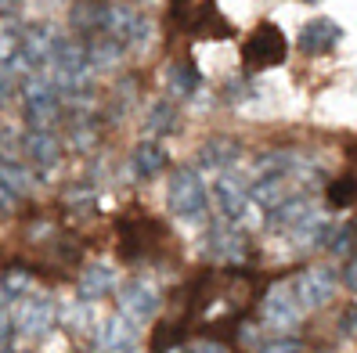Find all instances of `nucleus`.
Masks as SVG:
<instances>
[{"mask_svg":"<svg viewBox=\"0 0 357 353\" xmlns=\"http://www.w3.org/2000/svg\"><path fill=\"white\" fill-rule=\"evenodd\" d=\"M112 288H116V271L112 267H105V263H91L87 271H83L79 278V299H105V296H112Z\"/></svg>","mask_w":357,"mask_h":353,"instance_id":"17","label":"nucleus"},{"mask_svg":"<svg viewBox=\"0 0 357 353\" xmlns=\"http://www.w3.org/2000/svg\"><path fill=\"white\" fill-rule=\"evenodd\" d=\"M257 350H264V353H300V350H303V343H300L296 336H285V331H282L278 339H271V343H260Z\"/></svg>","mask_w":357,"mask_h":353,"instance_id":"30","label":"nucleus"},{"mask_svg":"<svg viewBox=\"0 0 357 353\" xmlns=\"http://www.w3.org/2000/svg\"><path fill=\"white\" fill-rule=\"evenodd\" d=\"M94 137H98V130H94V123H91V119H87V123H83V119L73 123L69 141H73V148H76V152H87L91 144H94Z\"/></svg>","mask_w":357,"mask_h":353,"instance_id":"29","label":"nucleus"},{"mask_svg":"<svg viewBox=\"0 0 357 353\" xmlns=\"http://www.w3.org/2000/svg\"><path fill=\"white\" fill-rule=\"evenodd\" d=\"M343 331H347V336H357V306H350L347 310V317H343V324H340Z\"/></svg>","mask_w":357,"mask_h":353,"instance_id":"35","label":"nucleus"},{"mask_svg":"<svg viewBox=\"0 0 357 353\" xmlns=\"http://www.w3.org/2000/svg\"><path fill=\"white\" fill-rule=\"evenodd\" d=\"M354 242H357V235H354V227H332L328 231V242H325V249L328 253H335V256H350L354 253Z\"/></svg>","mask_w":357,"mask_h":353,"instance_id":"28","label":"nucleus"},{"mask_svg":"<svg viewBox=\"0 0 357 353\" xmlns=\"http://www.w3.org/2000/svg\"><path fill=\"white\" fill-rule=\"evenodd\" d=\"M105 15H109V4L105 0H79L73 8L69 22L79 33H105Z\"/></svg>","mask_w":357,"mask_h":353,"instance_id":"18","label":"nucleus"},{"mask_svg":"<svg viewBox=\"0 0 357 353\" xmlns=\"http://www.w3.org/2000/svg\"><path fill=\"white\" fill-rule=\"evenodd\" d=\"M152 4H155V0H152Z\"/></svg>","mask_w":357,"mask_h":353,"instance_id":"41","label":"nucleus"},{"mask_svg":"<svg viewBox=\"0 0 357 353\" xmlns=\"http://www.w3.org/2000/svg\"><path fill=\"white\" fill-rule=\"evenodd\" d=\"M116 299H119V310L134 321H144V317H155L159 314V292L149 285V281H127L123 288H116Z\"/></svg>","mask_w":357,"mask_h":353,"instance_id":"10","label":"nucleus"},{"mask_svg":"<svg viewBox=\"0 0 357 353\" xmlns=\"http://www.w3.org/2000/svg\"><path fill=\"white\" fill-rule=\"evenodd\" d=\"M58 321V310H54V299L51 296H22V303H18V331L29 339H44L47 331L54 328Z\"/></svg>","mask_w":357,"mask_h":353,"instance_id":"7","label":"nucleus"},{"mask_svg":"<svg viewBox=\"0 0 357 353\" xmlns=\"http://www.w3.org/2000/svg\"><path fill=\"white\" fill-rule=\"evenodd\" d=\"M238 159H242L238 141H224V137L202 144V152H199V166H202V170H213V173L231 170V166H235Z\"/></svg>","mask_w":357,"mask_h":353,"instance_id":"16","label":"nucleus"},{"mask_svg":"<svg viewBox=\"0 0 357 353\" xmlns=\"http://www.w3.org/2000/svg\"><path fill=\"white\" fill-rule=\"evenodd\" d=\"M289 54V44H285V36L278 26H271L264 22L253 36L245 40V47H242V61H245V69L249 72H264V69H275L282 65Z\"/></svg>","mask_w":357,"mask_h":353,"instance_id":"2","label":"nucleus"},{"mask_svg":"<svg viewBox=\"0 0 357 353\" xmlns=\"http://www.w3.org/2000/svg\"><path fill=\"white\" fill-rule=\"evenodd\" d=\"M134 324H137V321H134V317H127V314L109 317V321H105V328H101L98 346H101V350H116V353L137 350V328H134Z\"/></svg>","mask_w":357,"mask_h":353,"instance_id":"15","label":"nucleus"},{"mask_svg":"<svg viewBox=\"0 0 357 353\" xmlns=\"http://www.w3.org/2000/svg\"><path fill=\"white\" fill-rule=\"evenodd\" d=\"M22 101H26V119L33 127H51L61 112V91L54 79H44L40 72H33L22 87Z\"/></svg>","mask_w":357,"mask_h":353,"instance_id":"4","label":"nucleus"},{"mask_svg":"<svg viewBox=\"0 0 357 353\" xmlns=\"http://www.w3.org/2000/svg\"><path fill=\"white\" fill-rule=\"evenodd\" d=\"M105 33L116 36L123 47H144L152 40V22L137 8L109 4V15H105Z\"/></svg>","mask_w":357,"mask_h":353,"instance_id":"6","label":"nucleus"},{"mask_svg":"<svg viewBox=\"0 0 357 353\" xmlns=\"http://www.w3.org/2000/svg\"><path fill=\"white\" fill-rule=\"evenodd\" d=\"M340 36H343L340 22H332V18H314V22H307L303 33H300V47L307 54H325L340 44Z\"/></svg>","mask_w":357,"mask_h":353,"instance_id":"14","label":"nucleus"},{"mask_svg":"<svg viewBox=\"0 0 357 353\" xmlns=\"http://www.w3.org/2000/svg\"><path fill=\"white\" fill-rule=\"evenodd\" d=\"M155 238H159V235H155L152 223H123V242H119V249H123V256H127V260H137Z\"/></svg>","mask_w":357,"mask_h":353,"instance_id":"21","label":"nucleus"},{"mask_svg":"<svg viewBox=\"0 0 357 353\" xmlns=\"http://www.w3.org/2000/svg\"><path fill=\"white\" fill-rule=\"evenodd\" d=\"M91 51V65H94V72H109V69H116L119 65V54H123V44L116 36H98L94 44L87 47Z\"/></svg>","mask_w":357,"mask_h":353,"instance_id":"23","label":"nucleus"},{"mask_svg":"<svg viewBox=\"0 0 357 353\" xmlns=\"http://www.w3.org/2000/svg\"><path fill=\"white\" fill-rule=\"evenodd\" d=\"M22 152L33 159V166L51 170V166H58V159H61V144H58V137L47 127H33L26 134V141H22Z\"/></svg>","mask_w":357,"mask_h":353,"instance_id":"13","label":"nucleus"},{"mask_svg":"<svg viewBox=\"0 0 357 353\" xmlns=\"http://www.w3.org/2000/svg\"><path fill=\"white\" fill-rule=\"evenodd\" d=\"M177 130V112L170 101H155V105L149 109V116H144V134L152 137H162V134H174Z\"/></svg>","mask_w":357,"mask_h":353,"instance_id":"24","label":"nucleus"},{"mask_svg":"<svg viewBox=\"0 0 357 353\" xmlns=\"http://www.w3.org/2000/svg\"><path fill=\"white\" fill-rule=\"evenodd\" d=\"M69 328L73 331H87L91 328V306H87V299H83V306L69 310Z\"/></svg>","mask_w":357,"mask_h":353,"instance_id":"31","label":"nucleus"},{"mask_svg":"<svg viewBox=\"0 0 357 353\" xmlns=\"http://www.w3.org/2000/svg\"><path fill=\"white\" fill-rule=\"evenodd\" d=\"M206 249H209V256L220 260V263H242L245 253H249V245H245V235L235 231V227H227V223H213L209 227V235H206Z\"/></svg>","mask_w":357,"mask_h":353,"instance_id":"11","label":"nucleus"},{"mask_svg":"<svg viewBox=\"0 0 357 353\" xmlns=\"http://www.w3.org/2000/svg\"><path fill=\"white\" fill-rule=\"evenodd\" d=\"M94 65H91V51L79 47V44H61L54 61H51V79L58 83L61 94H79L83 87H87Z\"/></svg>","mask_w":357,"mask_h":353,"instance_id":"1","label":"nucleus"},{"mask_svg":"<svg viewBox=\"0 0 357 353\" xmlns=\"http://www.w3.org/2000/svg\"><path fill=\"white\" fill-rule=\"evenodd\" d=\"M11 94H15V72L0 61V105H8Z\"/></svg>","mask_w":357,"mask_h":353,"instance_id":"33","label":"nucleus"},{"mask_svg":"<svg viewBox=\"0 0 357 353\" xmlns=\"http://www.w3.org/2000/svg\"><path fill=\"white\" fill-rule=\"evenodd\" d=\"M303 4H318V0H303Z\"/></svg>","mask_w":357,"mask_h":353,"instance_id":"40","label":"nucleus"},{"mask_svg":"<svg viewBox=\"0 0 357 353\" xmlns=\"http://www.w3.org/2000/svg\"><path fill=\"white\" fill-rule=\"evenodd\" d=\"M335 274L325 271V267H307L292 278V288H296V299L303 303V310H321L332 296H335Z\"/></svg>","mask_w":357,"mask_h":353,"instance_id":"8","label":"nucleus"},{"mask_svg":"<svg viewBox=\"0 0 357 353\" xmlns=\"http://www.w3.org/2000/svg\"><path fill=\"white\" fill-rule=\"evenodd\" d=\"M15 331H18L15 317H11V314H4V310H0V350H8V346L15 343Z\"/></svg>","mask_w":357,"mask_h":353,"instance_id":"32","label":"nucleus"},{"mask_svg":"<svg viewBox=\"0 0 357 353\" xmlns=\"http://www.w3.org/2000/svg\"><path fill=\"white\" fill-rule=\"evenodd\" d=\"M343 281H347V288H354V292H357V260H350L343 267Z\"/></svg>","mask_w":357,"mask_h":353,"instance_id":"36","label":"nucleus"},{"mask_svg":"<svg viewBox=\"0 0 357 353\" xmlns=\"http://www.w3.org/2000/svg\"><path fill=\"white\" fill-rule=\"evenodd\" d=\"M11 134H8V127H0V155H4V159H11Z\"/></svg>","mask_w":357,"mask_h":353,"instance_id":"37","label":"nucleus"},{"mask_svg":"<svg viewBox=\"0 0 357 353\" xmlns=\"http://www.w3.org/2000/svg\"><path fill=\"white\" fill-rule=\"evenodd\" d=\"M264 321L278 331H296L303 321V303L296 299V288L292 281H278L267 288L264 296Z\"/></svg>","mask_w":357,"mask_h":353,"instance_id":"5","label":"nucleus"},{"mask_svg":"<svg viewBox=\"0 0 357 353\" xmlns=\"http://www.w3.org/2000/svg\"><path fill=\"white\" fill-rule=\"evenodd\" d=\"M310 217H314V205H310L307 195H285L275 210H267V223L275 227L278 235H292Z\"/></svg>","mask_w":357,"mask_h":353,"instance_id":"12","label":"nucleus"},{"mask_svg":"<svg viewBox=\"0 0 357 353\" xmlns=\"http://www.w3.org/2000/svg\"><path fill=\"white\" fill-rule=\"evenodd\" d=\"M26 292H29V274L26 271H8L4 278H0V306L18 303Z\"/></svg>","mask_w":357,"mask_h":353,"instance_id":"26","label":"nucleus"},{"mask_svg":"<svg viewBox=\"0 0 357 353\" xmlns=\"http://www.w3.org/2000/svg\"><path fill=\"white\" fill-rule=\"evenodd\" d=\"M195 87H202V76L188 65V61L170 65V72H166V91H170V97H192Z\"/></svg>","mask_w":357,"mask_h":353,"instance_id":"22","label":"nucleus"},{"mask_svg":"<svg viewBox=\"0 0 357 353\" xmlns=\"http://www.w3.org/2000/svg\"><path fill=\"white\" fill-rule=\"evenodd\" d=\"M11 202H15V195L4 188V184H0V213H8V210H11Z\"/></svg>","mask_w":357,"mask_h":353,"instance_id":"38","label":"nucleus"},{"mask_svg":"<svg viewBox=\"0 0 357 353\" xmlns=\"http://www.w3.org/2000/svg\"><path fill=\"white\" fill-rule=\"evenodd\" d=\"M328 205L332 210H347V205H357V177H340L328 184Z\"/></svg>","mask_w":357,"mask_h":353,"instance_id":"25","label":"nucleus"},{"mask_svg":"<svg viewBox=\"0 0 357 353\" xmlns=\"http://www.w3.org/2000/svg\"><path fill=\"white\" fill-rule=\"evenodd\" d=\"M249 94H253V91L245 87V79H227V87H224V97L227 101H245Z\"/></svg>","mask_w":357,"mask_h":353,"instance_id":"34","label":"nucleus"},{"mask_svg":"<svg viewBox=\"0 0 357 353\" xmlns=\"http://www.w3.org/2000/svg\"><path fill=\"white\" fill-rule=\"evenodd\" d=\"M18 4H22V0H0V18L15 15V11H18Z\"/></svg>","mask_w":357,"mask_h":353,"instance_id":"39","label":"nucleus"},{"mask_svg":"<svg viewBox=\"0 0 357 353\" xmlns=\"http://www.w3.org/2000/svg\"><path fill=\"white\" fill-rule=\"evenodd\" d=\"M166 202L181 220H202L206 217V184L195 170H177L170 177V191H166Z\"/></svg>","mask_w":357,"mask_h":353,"instance_id":"3","label":"nucleus"},{"mask_svg":"<svg viewBox=\"0 0 357 353\" xmlns=\"http://www.w3.org/2000/svg\"><path fill=\"white\" fill-rule=\"evenodd\" d=\"M213 198L220 205V213L224 220H242L249 213V202H253V195H249V188L242 184L238 173H231V170H220L217 180H213Z\"/></svg>","mask_w":357,"mask_h":353,"instance_id":"9","label":"nucleus"},{"mask_svg":"<svg viewBox=\"0 0 357 353\" xmlns=\"http://www.w3.org/2000/svg\"><path fill=\"white\" fill-rule=\"evenodd\" d=\"M0 184L18 198V195H26L29 188H33V180H29V173L22 170V166H15V162H4L0 166Z\"/></svg>","mask_w":357,"mask_h":353,"instance_id":"27","label":"nucleus"},{"mask_svg":"<svg viewBox=\"0 0 357 353\" xmlns=\"http://www.w3.org/2000/svg\"><path fill=\"white\" fill-rule=\"evenodd\" d=\"M249 195H253V202L264 205V210H275V205L289 195V177H282V173H264V177H257L253 188H249Z\"/></svg>","mask_w":357,"mask_h":353,"instance_id":"20","label":"nucleus"},{"mask_svg":"<svg viewBox=\"0 0 357 353\" xmlns=\"http://www.w3.org/2000/svg\"><path fill=\"white\" fill-rule=\"evenodd\" d=\"M166 162H170V159H166V152L159 148L155 141H141L137 148H134V155H130L134 173H137V177H144V180L155 177V173H162V170H166Z\"/></svg>","mask_w":357,"mask_h":353,"instance_id":"19","label":"nucleus"}]
</instances>
